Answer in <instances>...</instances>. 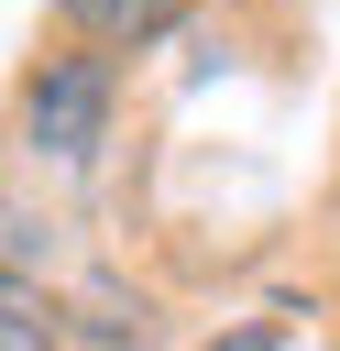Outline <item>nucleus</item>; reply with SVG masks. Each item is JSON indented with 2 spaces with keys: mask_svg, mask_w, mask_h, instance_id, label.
<instances>
[{
  "mask_svg": "<svg viewBox=\"0 0 340 351\" xmlns=\"http://www.w3.org/2000/svg\"><path fill=\"white\" fill-rule=\"evenodd\" d=\"M110 110H121L110 55H44V66L22 77V143H33L44 165H88V154L110 143Z\"/></svg>",
  "mask_w": 340,
  "mask_h": 351,
  "instance_id": "f257e3e1",
  "label": "nucleus"
},
{
  "mask_svg": "<svg viewBox=\"0 0 340 351\" xmlns=\"http://www.w3.org/2000/svg\"><path fill=\"white\" fill-rule=\"evenodd\" d=\"M175 11H186V0H55V22H66V33H88V44H110V55L154 44Z\"/></svg>",
  "mask_w": 340,
  "mask_h": 351,
  "instance_id": "f03ea898",
  "label": "nucleus"
},
{
  "mask_svg": "<svg viewBox=\"0 0 340 351\" xmlns=\"http://www.w3.org/2000/svg\"><path fill=\"white\" fill-rule=\"evenodd\" d=\"M0 351H66V307L22 263H0Z\"/></svg>",
  "mask_w": 340,
  "mask_h": 351,
  "instance_id": "7ed1b4c3",
  "label": "nucleus"
},
{
  "mask_svg": "<svg viewBox=\"0 0 340 351\" xmlns=\"http://www.w3.org/2000/svg\"><path fill=\"white\" fill-rule=\"evenodd\" d=\"M208 351H274V329H230V340H208Z\"/></svg>",
  "mask_w": 340,
  "mask_h": 351,
  "instance_id": "20e7f679",
  "label": "nucleus"
}]
</instances>
